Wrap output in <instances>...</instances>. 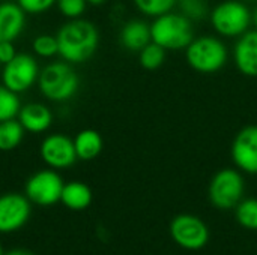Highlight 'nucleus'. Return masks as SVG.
<instances>
[{"label":"nucleus","instance_id":"obj_1","mask_svg":"<svg viewBox=\"0 0 257 255\" xmlns=\"http://www.w3.org/2000/svg\"><path fill=\"white\" fill-rule=\"evenodd\" d=\"M59 56L68 63L87 62L99 45V33L93 23L77 18L65 23L56 33Z\"/></svg>","mask_w":257,"mask_h":255},{"label":"nucleus","instance_id":"obj_2","mask_svg":"<svg viewBox=\"0 0 257 255\" xmlns=\"http://www.w3.org/2000/svg\"><path fill=\"white\" fill-rule=\"evenodd\" d=\"M152 42L163 47L166 51L185 50L194 39L193 21L181 12L163 14L151 23Z\"/></svg>","mask_w":257,"mask_h":255},{"label":"nucleus","instance_id":"obj_3","mask_svg":"<svg viewBox=\"0 0 257 255\" xmlns=\"http://www.w3.org/2000/svg\"><path fill=\"white\" fill-rule=\"evenodd\" d=\"M185 59L193 71L209 75L221 71L227 65L229 50L217 36H194V39L185 48Z\"/></svg>","mask_w":257,"mask_h":255},{"label":"nucleus","instance_id":"obj_4","mask_svg":"<svg viewBox=\"0 0 257 255\" xmlns=\"http://www.w3.org/2000/svg\"><path fill=\"white\" fill-rule=\"evenodd\" d=\"M41 93L53 102H66L78 92L80 78L68 62H53L39 71Z\"/></svg>","mask_w":257,"mask_h":255},{"label":"nucleus","instance_id":"obj_5","mask_svg":"<svg viewBox=\"0 0 257 255\" xmlns=\"http://www.w3.org/2000/svg\"><path fill=\"white\" fill-rule=\"evenodd\" d=\"M209 21L218 36L239 38L250 30L251 11L242 0H224L209 12Z\"/></svg>","mask_w":257,"mask_h":255},{"label":"nucleus","instance_id":"obj_6","mask_svg":"<svg viewBox=\"0 0 257 255\" xmlns=\"http://www.w3.org/2000/svg\"><path fill=\"white\" fill-rule=\"evenodd\" d=\"M245 189L244 177L238 170L223 168L212 177L209 183V200L217 209L229 210L239 204Z\"/></svg>","mask_w":257,"mask_h":255},{"label":"nucleus","instance_id":"obj_7","mask_svg":"<svg viewBox=\"0 0 257 255\" xmlns=\"http://www.w3.org/2000/svg\"><path fill=\"white\" fill-rule=\"evenodd\" d=\"M63 180L59 173L53 168L36 171L29 177L24 188V195L32 204L48 207L60 201Z\"/></svg>","mask_w":257,"mask_h":255},{"label":"nucleus","instance_id":"obj_8","mask_svg":"<svg viewBox=\"0 0 257 255\" xmlns=\"http://www.w3.org/2000/svg\"><path fill=\"white\" fill-rule=\"evenodd\" d=\"M39 77V66L33 56L17 53V56L5 63L2 71V84L15 93L29 90Z\"/></svg>","mask_w":257,"mask_h":255},{"label":"nucleus","instance_id":"obj_9","mask_svg":"<svg viewBox=\"0 0 257 255\" xmlns=\"http://www.w3.org/2000/svg\"><path fill=\"white\" fill-rule=\"evenodd\" d=\"M170 236L179 246L188 251H197L208 243L209 230L200 218L179 215L170 222Z\"/></svg>","mask_w":257,"mask_h":255},{"label":"nucleus","instance_id":"obj_10","mask_svg":"<svg viewBox=\"0 0 257 255\" xmlns=\"http://www.w3.org/2000/svg\"><path fill=\"white\" fill-rule=\"evenodd\" d=\"M32 213V203L18 192L0 195V234H9L21 230Z\"/></svg>","mask_w":257,"mask_h":255},{"label":"nucleus","instance_id":"obj_11","mask_svg":"<svg viewBox=\"0 0 257 255\" xmlns=\"http://www.w3.org/2000/svg\"><path fill=\"white\" fill-rule=\"evenodd\" d=\"M41 159L53 170H65L75 164L77 153L74 147V140L63 134L47 135L39 147Z\"/></svg>","mask_w":257,"mask_h":255},{"label":"nucleus","instance_id":"obj_12","mask_svg":"<svg viewBox=\"0 0 257 255\" xmlns=\"http://www.w3.org/2000/svg\"><path fill=\"white\" fill-rule=\"evenodd\" d=\"M230 155L241 171L257 174V125H248L235 135Z\"/></svg>","mask_w":257,"mask_h":255},{"label":"nucleus","instance_id":"obj_13","mask_svg":"<svg viewBox=\"0 0 257 255\" xmlns=\"http://www.w3.org/2000/svg\"><path fill=\"white\" fill-rule=\"evenodd\" d=\"M233 62L236 69L250 78L257 77V29L248 30L239 38L233 48Z\"/></svg>","mask_w":257,"mask_h":255},{"label":"nucleus","instance_id":"obj_14","mask_svg":"<svg viewBox=\"0 0 257 255\" xmlns=\"http://www.w3.org/2000/svg\"><path fill=\"white\" fill-rule=\"evenodd\" d=\"M17 119L23 125L24 131L30 134H42L50 129L53 123L50 108L41 102H29L21 105Z\"/></svg>","mask_w":257,"mask_h":255},{"label":"nucleus","instance_id":"obj_15","mask_svg":"<svg viewBox=\"0 0 257 255\" xmlns=\"http://www.w3.org/2000/svg\"><path fill=\"white\" fill-rule=\"evenodd\" d=\"M26 12L18 3H0V42H14L24 30Z\"/></svg>","mask_w":257,"mask_h":255},{"label":"nucleus","instance_id":"obj_16","mask_svg":"<svg viewBox=\"0 0 257 255\" xmlns=\"http://www.w3.org/2000/svg\"><path fill=\"white\" fill-rule=\"evenodd\" d=\"M119 41L125 50L140 53L149 42H152L151 24L143 20H130L123 24L119 33Z\"/></svg>","mask_w":257,"mask_h":255},{"label":"nucleus","instance_id":"obj_17","mask_svg":"<svg viewBox=\"0 0 257 255\" xmlns=\"http://www.w3.org/2000/svg\"><path fill=\"white\" fill-rule=\"evenodd\" d=\"M92 189L83 182H69L63 185L60 203L71 210H84L92 203Z\"/></svg>","mask_w":257,"mask_h":255},{"label":"nucleus","instance_id":"obj_18","mask_svg":"<svg viewBox=\"0 0 257 255\" xmlns=\"http://www.w3.org/2000/svg\"><path fill=\"white\" fill-rule=\"evenodd\" d=\"M102 137L95 129H83L74 138V147L80 161H92L102 152Z\"/></svg>","mask_w":257,"mask_h":255},{"label":"nucleus","instance_id":"obj_19","mask_svg":"<svg viewBox=\"0 0 257 255\" xmlns=\"http://www.w3.org/2000/svg\"><path fill=\"white\" fill-rule=\"evenodd\" d=\"M24 128L18 119H11L0 122V150L11 152L17 149L24 138Z\"/></svg>","mask_w":257,"mask_h":255},{"label":"nucleus","instance_id":"obj_20","mask_svg":"<svg viewBox=\"0 0 257 255\" xmlns=\"http://www.w3.org/2000/svg\"><path fill=\"white\" fill-rule=\"evenodd\" d=\"M166 50L160 47L155 42H149L140 53H139V62L143 69L146 71H157L161 68L166 62Z\"/></svg>","mask_w":257,"mask_h":255},{"label":"nucleus","instance_id":"obj_21","mask_svg":"<svg viewBox=\"0 0 257 255\" xmlns=\"http://www.w3.org/2000/svg\"><path fill=\"white\" fill-rule=\"evenodd\" d=\"M20 108H21V101L18 98V93L0 84V122L17 119Z\"/></svg>","mask_w":257,"mask_h":255},{"label":"nucleus","instance_id":"obj_22","mask_svg":"<svg viewBox=\"0 0 257 255\" xmlns=\"http://www.w3.org/2000/svg\"><path fill=\"white\" fill-rule=\"evenodd\" d=\"M238 222L248 230H257V198L241 200L236 206Z\"/></svg>","mask_w":257,"mask_h":255},{"label":"nucleus","instance_id":"obj_23","mask_svg":"<svg viewBox=\"0 0 257 255\" xmlns=\"http://www.w3.org/2000/svg\"><path fill=\"white\" fill-rule=\"evenodd\" d=\"M136 8L146 17L157 18L163 14L170 12L178 0H133Z\"/></svg>","mask_w":257,"mask_h":255},{"label":"nucleus","instance_id":"obj_24","mask_svg":"<svg viewBox=\"0 0 257 255\" xmlns=\"http://www.w3.org/2000/svg\"><path fill=\"white\" fill-rule=\"evenodd\" d=\"M179 12L190 21H202L211 11L206 0H179Z\"/></svg>","mask_w":257,"mask_h":255},{"label":"nucleus","instance_id":"obj_25","mask_svg":"<svg viewBox=\"0 0 257 255\" xmlns=\"http://www.w3.org/2000/svg\"><path fill=\"white\" fill-rule=\"evenodd\" d=\"M32 48L35 51V54H38L39 57L44 59H50L54 57L56 54H59V44H57V38L53 35H39L35 38Z\"/></svg>","mask_w":257,"mask_h":255},{"label":"nucleus","instance_id":"obj_26","mask_svg":"<svg viewBox=\"0 0 257 255\" xmlns=\"http://www.w3.org/2000/svg\"><path fill=\"white\" fill-rule=\"evenodd\" d=\"M60 14L66 17L68 20H77L81 18L83 12L87 8L86 0H57L56 2Z\"/></svg>","mask_w":257,"mask_h":255},{"label":"nucleus","instance_id":"obj_27","mask_svg":"<svg viewBox=\"0 0 257 255\" xmlns=\"http://www.w3.org/2000/svg\"><path fill=\"white\" fill-rule=\"evenodd\" d=\"M57 0H17L20 8L26 14H42L51 9Z\"/></svg>","mask_w":257,"mask_h":255},{"label":"nucleus","instance_id":"obj_28","mask_svg":"<svg viewBox=\"0 0 257 255\" xmlns=\"http://www.w3.org/2000/svg\"><path fill=\"white\" fill-rule=\"evenodd\" d=\"M15 56H17V51H15L14 42H11V41L0 42V63L2 65L11 62Z\"/></svg>","mask_w":257,"mask_h":255},{"label":"nucleus","instance_id":"obj_29","mask_svg":"<svg viewBox=\"0 0 257 255\" xmlns=\"http://www.w3.org/2000/svg\"><path fill=\"white\" fill-rule=\"evenodd\" d=\"M5 255H35V254H32L30 251L23 249V248H15V249H11V251L5 252Z\"/></svg>","mask_w":257,"mask_h":255},{"label":"nucleus","instance_id":"obj_30","mask_svg":"<svg viewBox=\"0 0 257 255\" xmlns=\"http://www.w3.org/2000/svg\"><path fill=\"white\" fill-rule=\"evenodd\" d=\"M87 2V5H90V6H101V5H104L107 0H86Z\"/></svg>","mask_w":257,"mask_h":255},{"label":"nucleus","instance_id":"obj_31","mask_svg":"<svg viewBox=\"0 0 257 255\" xmlns=\"http://www.w3.org/2000/svg\"><path fill=\"white\" fill-rule=\"evenodd\" d=\"M251 21H253V24L256 26L257 29V6L254 8V11L251 12Z\"/></svg>","mask_w":257,"mask_h":255},{"label":"nucleus","instance_id":"obj_32","mask_svg":"<svg viewBox=\"0 0 257 255\" xmlns=\"http://www.w3.org/2000/svg\"><path fill=\"white\" fill-rule=\"evenodd\" d=\"M0 255H5V251H3V246H2V243H0Z\"/></svg>","mask_w":257,"mask_h":255},{"label":"nucleus","instance_id":"obj_33","mask_svg":"<svg viewBox=\"0 0 257 255\" xmlns=\"http://www.w3.org/2000/svg\"><path fill=\"white\" fill-rule=\"evenodd\" d=\"M242 2H247V3H253V2H257V0H242Z\"/></svg>","mask_w":257,"mask_h":255}]
</instances>
